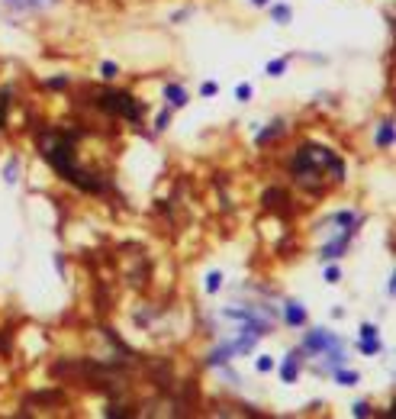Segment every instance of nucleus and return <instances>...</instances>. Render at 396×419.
Masks as SVG:
<instances>
[{
    "label": "nucleus",
    "mask_w": 396,
    "mask_h": 419,
    "mask_svg": "<svg viewBox=\"0 0 396 419\" xmlns=\"http://www.w3.org/2000/svg\"><path fill=\"white\" fill-rule=\"evenodd\" d=\"M39 149L45 155V161H49L65 181L78 184L84 190H103L106 187L103 181H93L90 171H84V168L74 165V133H49V136L39 139Z\"/></svg>",
    "instance_id": "obj_1"
},
{
    "label": "nucleus",
    "mask_w": 396,
    "mask_h": 419,
    "mask_svg": "<svg viewBox=\"0 0 396 419\" xmlns=\"http://www.w3.org/2000/svg\"><path fill=\"white\" fill-rule=\"evenodd\" d=\"M97 106L106 113H116L123 119H132V123H142V113H145V106H142L132 94H123V90H103L97 94Z\"/></svg>",
    "instance_id": "obj_2"
},
{
    "label": "nucleus",
    "mask_w": 396,
    "mask_h": 419,
    "mask_svg": "<svg viewBox=\"0 0 396 419\" xmlns=\"http://www.w3.org/2000/svg\"><path fill=\"white\" fill-rule=\"evenodd\" d=\"M290 326H303V319H306V313H303V306L299 303H287V316H284Z\"/></svg>",
    "instance_id": "obj_3"
},
{
    "label": "nucleus",
    "mask_w": 396,
    "mask_h": 419,
    "mask_svg": "<svg viewBox=\"0 0 396 419\" xmlns=\"http://www.w3.org/2000/svg\"><path fill=\"white\" fill-rule=\"evenodd\" d=\"M164 94H167V100H171V106H184L187 103V94H184V87H177V84L164 87Z\"/></svg>",
    "instance_id": "obj_4"
},
{
    "label": "nucleus",
    "mask_w": 396,
    "mask_h": 419,
    "mask_svg": "<svg viewBox=\"0 0 396 419\" xmlns=\"http://www.w3.org/2000/svg\"><path fill=\"white\" fill-rule=\"evenodd\" d=\"M390 142H393V126H390V119H387L383 129H380V136H377V145L383 149V145H390Z\"/></svg>",
    "instance_id": "obj_5"
},
{
    "label": "nucleus",
    "mask_w": 396,
    "mask_h": 419,
    "mask_svg": "<svg viewBox=\"0 0 396 419\" xmlns=\"http://www.w3.org/2000/svg\"><path fill=\"white\" fill-rule=\"evenodd\" d=\"M284 68H287V62H284V58H274V62L268 65V75H274V78H277Z\"/></svg>",
    "instance_id": "obj_6"
},
{
    "label": "nucleus",
    "mask_w": 396,
    "mask_h": 419,
    "mask_svg": "<svg viewBox=\"0 0 396 419\" xmlns=\"http://www.w3.org/2000/svg\"><path fill=\"white\" fill-rule=\"evenodd\" d=\"M274 20L287 23V20H290V7H274Z\"/></svg>",
    "instance_id": "obj_7"
},
{
    "label": "nucleus",
    "mask_w": 396,
    "mask_h": 419,
    "mask_svg": "<svg viewBox=\"0 0 396 419\" xmlns=\"http://www.w3.org/2000/svg\"><path fill=\"white\" fill-rule=\"evenodd\" d=\"M100 75H103V78H116V65H113V62L100 65Z\"/></svg>",
    "instance_id": "obj_8"
},
{
    "label": "nucleus",
    "mask_w": 396,
    "mask_h": 419,
    "mask_svg": "<svg viewBox=\"0 0 396 419\" xmlns=\"http://www.w3.org/2000/svg\"><path fill=\"white\" fill-rule=\"evenodd\" d=\"M280 374H284V380H293V377H296V361H290V365L280 371Z\"/></svg>",
    "instance_id": "obj_9"
},
{
    "label": "nucleus",
    "mask_w": 396,
    "mask_h": 419,
    "mask_svg": "<svg viewBox=\"0 0 396 419\" xmlns=\"http://www.w3.org/2000/svg\"><path fill=\"white\" fill-rule=\"evenodd\" d=\"M206 290H219V274H210V284H206Z\"/></svg>",
    "instance_id": "obj_10"
},
{
    "label": "nucleus",
    "mask_w": 396,
    "mask_h": 419,
    "mask_svg": "<svg viewBox=\"0 0 396 419\" xmlns=\"http://www.w3.org/2000/svg\"><path fill=\"white\" fill-rule=\"evenodd\" d=\"M238 97H242V100L251 97V87H248V84H242V87H238Z\"/></svg>",
    "instance_id": "obj_11"
},
{
    "label": "nucleus",
    "mask_w": 396,
    "mask_h": 419,
    "mask_svg": "<svg viewBox=\"0 0 396 419\" xmlns=\"http://www.w3.org/2000/svg\"><path fill=\"white\" fill-rule=\"evenodd\" d=\"M354 413H357V416H367L370 410H367V403H354Z\"/></svg>",
    "instance_id": "obj_12"
},
{
    "label": "nucleus",
    "mask_w": 396,
    "mask_h": 419,
    "mask_svg": "<svg viewBox=\"0 0 396 419\" xmlns=\"http://www.w3.org/2000/svg\"><path fill=\"white\" fill-rule=\"evenodd\" d=\"M216 94V84H203V97H213Z\"/></svg>",
    "instance_id": "obj_13"
},
{
    "label": "nucleus",
    "mask_w": 396,
    "mask_h": 419,
    "mask_svg": "<svg viewBox=\"0 0 396 419\" xmlns=\"http://www.w3.org/2000/svg\"><path fill=\"white\" fill-rule=\"evenodd\" d=\"M326 281H329V284H335V281H338V268H332V271L326 274Z\"/></svg>",
    "instance_id": "obj_14"
},
{
    "label": "nucleus",
    "mask_w": 396,
    "mask_h": 419,
    "mask_svg": "<svg viewBox=\"0 0 396 419\" xmlns=\"http://www.w3.org/2000/svg\"><path fill=\"white\" fill-rule=\"evenodd\" d=\"M258 368H261V371H271L274 365H271V358H261V361H258Z\"/></svg>",
    "instance_id": "obj_15"
},
{
    "label": "nucleus",
    "mask_w": 396,
    "mask_h": 419,
    "mask_svg": "<svg viewBox=\"0 0 396 419\" xmlns=\"http://www.w3.org/2000/svg\"><path fill=\"white\" fill-rule=\"evenodd\" d=\"M251 4H268V0H251Z\"/></svg>",
    "instance_id": "obj_16"
}]
</instances>
